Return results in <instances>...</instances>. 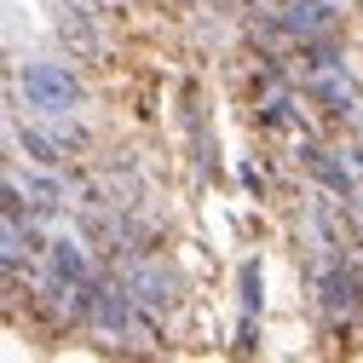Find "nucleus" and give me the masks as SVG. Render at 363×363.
I'll use <instances>...</instances> for the list:
<instances>
[{
	"mask_svg": "<svg viewBox=\"0 0 363 363\" xmlns=\"http://www.w3.org/2000/svg\"><path fill=\"white\" fill-rule=\"evenodd\" d=\"M271 23H277L283 40H323V35H335V6L329 0H289Z\"/></svg>",
	"mask_w": 363,
	"mask_h": 363,
	"instance_id": "7ed1b4c3",
	"label": "nucleus"
},
{
	"mask_svg": "<svg viewBox=\"0 0 363 363\" xmlns=\"http://www.w3.org/2000/svg\"><path fill=\"white\" fill-rule=\"evenodd\" d=\"M18 93L23 104L35 110V121H47V116H69L81 104V81L64 69V64H29L18 75Z\"/></svg>",
	"mask_w": 363,
	"mask_h": 363,
	"instance_id": "f03ea898",
	"label": "nucleus"
},
{
	"mask_svg": "<svg viewBox=\"0 0 363 363\" xmlns=\"http://www.w3.org/2000/svg\"><path fill=\"white\" fill-rule=\"evenodd\" d=\"M127 289H133V300H139L145 311H167V306L179 300V294H173L179 283L167 277V271H162L156 259H145V265H133V271H127Z\"/></svg>",
	"mask_w": 363,
	"mask_h": 363,
	"instance_id": "20e7f679",
	"label": "nucleus"
},
{
	"mask_svg": "<svg viewBox=\"0 0 363 363\" xmlns=\"http://www.w3.org/2000/svg\"><path fill=\"white\" fill-rule=\"evenodd\" d=\"M104 340H116V346H150V317H145V306L133 300V289L127 283H99V294H93V317H86Z\"/></svg>",
	"mask_w": 363,
	"mask_h": 363,
	"instance_id": "f257e3e1",
	"label": "nucleus"
}]
</instances>
